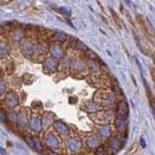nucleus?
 <instances>
[{"label":"nucleus","mask_w":155,"mask_h":155,"mask_svg":"<svg viewBox=\"0 0 155 155\" xmlns=\"http://www.w3.org/2000/svg\"><path fill=\"white\" fill-rule=\"evenodd\" d=\"M137 22L139 26L141 27V30L143 33V35L146 37V39L151 43L155 42V37H154V31L152 30V26L149 22V20H146L142 15H137L136 17Z\"/></svg>","instance_id":"f257e3e1"},{"label":"nucleus","mask_w":155,"mask_h":155,"mask_svg":"<svg viewBox=\"0 0 155 155\" xmlns=\"http://www.w3.org/2000/svg\"><path fill=\"white\" fill-rule=\"evenodd\" d=\"M128 115H129V110H128V106H127L126 102L125 101L120 102L118 104V118L121 119V120H124L128 118Z\"/></svg>","instance_id":"f03ea898"},{"label":"nucleus","mask_w":155,"mask_h":155,"mask_svg":"<svg viewBox=\"0 0 155 155\" xmlns=\"http://www.w3.org/2000/svg\"><path fill=\"white\" fill-rule=\"evenodd\" d=\"M45 143L50 149H58L59 147V142L51 133H48L45 135Z\"/></svg>","instance_id":"7ed1b4c3"},{"label":"nucleus","mask_w":155,"mask_h":155,"mask_svg":"<svg viewBox=\"0 0 155 155\" xmlns=\"http://www.w3.org/2000/svg\"><path fill=\"white\" fill-rule=\"evenodd\" d=\"M68 147L71 150H77L81 147V143L78 138H71L68 140Z\"/></svg>","instance_id":"20e7f679"},{"label":"nucleus","mask_w":155,"mask_h":155,"mask_svg":"<svg viewBox=\"0 0 155 155\" xmlns=\"http://www.w3.org/2000/svg\"><path fill=\"white\" fill-rule=\"evenodd\" d=\"M26 142L28 143L29 146H31L32 149H42V144H41L40 139L37 137H31V138H27Z\"/></svg>","instance_id":"39448f33"},{"label":"nucleus","mask_w":155,"mask_h":155,"mask_svg":"<svg viewBox=\"0 0 155 155\" xmlns=\"http://www.w3.org/2000/svg\"><path fill=\"white\" fill-rule=\"evenodd\" d=\"M143 84H144V88H146V92L147 99L149 100L150 105H154V106H155V99H154L153 93H152V91H151V89H150V87H149V84H147L146 81L144 80L143 78Z\"/></svg>","instance_id":"423d86ee"},{"label":"nucleus","mask_w":155,"mask_h":155,"mask_svg":"<svg viewBox=\"0 0 155 155\" xmlns=\"http://www.w3.org/2000/svg\"><path fill=\"white\" fill-rule=\"evenodd\" d=\"M100 141H101V138H100L98 135H93V136H91L90 138H88L87 139V144L90 147L99 146Z\"/></svg>","instance_id":"0eeeda50"},{"label":"nucleus","mask_w":155,"mask_h":155,"mask_svg":"<svg viewBox=\"0 0 155 155\" xmlns=\"http://www.w3.org/2000/svg\"><path fill=\"white\" fill-rule=\"evenodd\" d=\"M56 128L57 130V132L60 134H67L69 132V127L60 121L56 122Z\"/></svg>","instance_id":"6e6552de"},{"label":"nucleus","mask_w":155,"mask_h":155,"mask_svg":"<svg viewBox=\"0 0 155 155\" xmlns=\"http://www.w3.org/2000/svg\"><path fill=\"white\" fill-rule=\"evenodd\" d=\"M31 129H32L33 131H35V132H39V131L41 130V126H40V120L36 118V122H31Z\"/></svg>","instance_id":"1a4fd4ad"},{"label":"nucleus","mask_w":155,"mask_h":155,"mask_svg":"<svg viewBox=\"0 0 155 155\" xmlns=\"http://www.w3.org/2000/svg\"><path fill=\"white\" fill-rule=\"evenodd\" d=\"M95 155H109L108 154V151L106 150V149L104 146H98V149H96V152Z\"/></svg>","instance_id":"9d476101"},{"label":"nucleus","mask_w":155,"mask_h":155,"mask_svg":"<svg viewBox=\"0 0 155 155\" xmlns=\"http://www.w3.org/2000/svg\"><path fill=\"white\" fill-rule=\"evenodd\" d=\"M111 12H112V17H113V19H115V20H116V23H118V27L120 28L121 27V22H120V19H119V18H118V16L116 15V13L113 11L112 9H111Z\"/></svg>","instance_id":"9b49d317"},{"label":"nucleus","mask_w":155,"mask_h":155,"mask_svg":"<svg viewBox=\"0 0 155 155\" xmlns=\"http://www.w3.org/2000/svg\"><path fill=\"white\" fill-rule=\"evenodd\" d=\"M150 76H151V79L155 84V68H150Z\"/></svg>","instance_id":"f8f14e48"},{"label":"nucleus","mask_w":155,"mask_h":155,"mask_svg":"<svg viewBox=\"0 0 155 155\" xmlns=\"http://www.w3.org/2000/svg\"><path fill=\"white\" fill-rule=\"evenodd\" d=\"M140 143H141V146H142V149H146V141L143 140V138H141Z\"/></svg>","instance_id":"ddd939ff"},{"label":"nucleus","mask_w":155,"mask_h":155,"mask_svg":"<svg viewBox=\"0 0 155 155\" xmlns=\"http://www.w3.org/2000/svg\"><path fill=\"white\" fill-rule=\"evenodd\" d=\"M44 155H59L56 152H53L51 150H47L46 152H44Z\"/></svg>","instance_id":"4468645a"},{"label":"nucleus","mask_w":155,"mask_h":155,"mask_svg":"<svg viewBox=\"0 0 155 155\" xmlns=\"http://www.w3.org/2000/svg\"><path fill=\"white\" fill-rule=\"evenodd\" d=\"M136 146L137 144H133V146H131L130 147V149L128 150V153H131V152H134V151H135L136 149H135V147H136Z\"/></svg>","instance_id":"2eb2a0df"},{"label":"nucleus","mask_w":155,"mask_h":155,"mask_svg":"<svg viewBox=\"0 0 155 155\" xmlns=\"http://www.w3.org/2000/svg\"><path fill=\"white\" fill-rule=\"evenodd\" d=\"M1 120H2V121L3 122H4L5 121V119H6V115H5V112H4V111H2L1 112Z\"/></svg>","instance_id":"dca6fc26"},{"label":"nucleus","mask_w":155,"mask_h":155,"mask_svg":"<svg viewBox=\"0 0 155 155\" xmlns=\"http://www.w3.org/2000/svg\"><path fill=\"white\" fill-rule=\"evenodd\" d=\"M0 152H1V155H6L7 154L4 149H0Z\"/></svg>","instance_id":"f3484780"},{"label":"nucleus","mask_w":155,"mask_h":155,"mask_svg":"<svg viewBox=\"0 0 155 155\" xmlns=\"http://www.w3.org/2000/svg\"><path fill=\"white\" fill-rule=\"evenodd\" d=\"M151 56H152L153 62H154V64H155V53H152V54H151Z\"/></svg>","instance_id":"a211bd4d"}]
</instances>
